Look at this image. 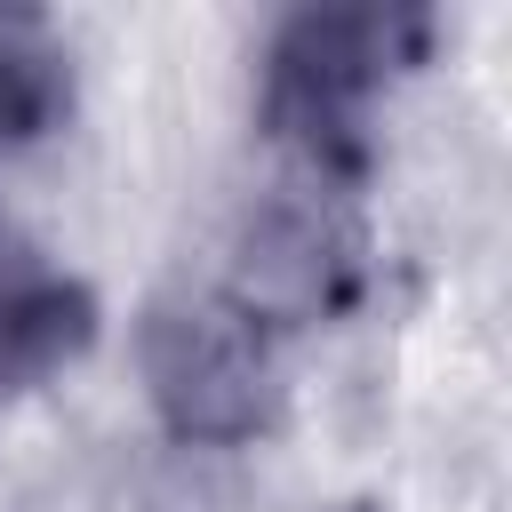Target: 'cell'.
Masks as SVG:
<instances>
[{
  "mask_svg": "<svg viewBox=\"0 0 512 512\" xmlns=\"http://www.w3.org/2000/svg\"><path fill=\"white\" fill-rule=\"evenodd\" d=\"M432 48V8H296L264 48V136L288 176L352 184L368 176V112Z\"/></svg>",
  "mask_w": 512,
  "mask_h": 512,
  "instance_id": "1",
  "label": "cell"
},
{
  "mask_svg": "<svg viewBox=\"0 0 512 512\" xmlns=\"http://www.w3.org/2000/svg\"><path fill=\"white\" fill-rule=\"evenodd\" d=\"M136 360H144V392L176 440L240 448L280 416V336L224 288L152 304Z\"/></svg>",
  "mask_w": 512,
  "mask_h": 512,
  "instance_id": "2",
  "label": "cell"
},
{
  "mask_svg": "<svg viewBox=\"0 0 512 512\" xmlns=\"http://www.w3.org/2000/svg\"><path fill=\"white\" fill-rule=\"evenodd\" d=\"M368 280V232H360V192L352 184H320V176H288L272 184V200L248 216L240 248H232V280L224 296L248 304L272 336L296 320H328L360 296Z\"/></svg>",
  "mask_w": 512,
  "mask_h": 512,
  "instance_id": "3",
  "label": "cell"
},
{
  "mask_svg": "<svg viewBox=\"0 0 512 512\" xmlns=\"http://www.w3.org/2000/svg\"><path fill=\"white\" fill-rule=\"evenodd\" d=\"M96 320H104V312H96L88 280L48 272V264L0 272V400L64 376L72 360H88Z\"/></svg>",
  "mask_w": 512,
  "mask_h": 512,
  "instance_id": "4",
  "label": "cell"
},
{
  "mask_svg": "<svg viewBox=\"0 0 512 512\" xmlns=\"http://www.w3.org/2000/svg\"><path fill=\"white\" fill-rule=\"evenodd\" d=\"M72 112V72L32 16H0V152L48 136Z\"/></svg>",
  "mask_w": 512,
  "mask_h": 512,
  "instance_id": "5",
  "label": "cell"
}]
</instances>
